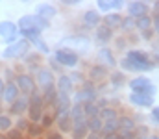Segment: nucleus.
I'll return each mask as SVG.
<instances>
[{"instance_id":"obj_1","label":"nucleus","mask_w":159,"mask_h":139,"mask_svg":"<svg viewBox=\"0 0 159 139\" xmlns=\"http://www.w3.org/2000/svg\"><path fill=\"white\" fill-rule=\"evenodd\" d=\"M119 69L122 72L131 74H146L156 69L152 56L143 48H129L122 58L119 59Z\"/></svg>"},{"instance_id":"obj_2","label":"nucleus","mask_w":159,"mask_h":139,"mask_svg":"<svg viewBox=\"0 0 159 139\" xmlns=\"http://www.w3.org/2000/svg\"><path fill=\"white\" fill-rule=\"evenodd\" d=\"M34 48H32V43L30 41H26V39H19V41H15L13 45H7L4 46V50H2V54H0V58L2 59H6V61H15V59H24L30 52H32Z\"/></svg>"},{"instance_id":"obj_3","label":"nucleus","mask_w":159,"mask_h":139,"mask_svg":"<svg viewBox=\"0 0 159 139\" xmlns=\"http://www.w3.org/2000/svg\"><path fill=\"white\" fill-rule=\"evenodd\" d=\"M52 58L61 65L63 71H65V69L74 71L80 63H81V58H80L78 52H74V50H70V48H65V46H57V48L54 50Z\"/></svg>"},{"instance_id":"obj_4","label":"nucleus","mask_w":159,"mask_h":139,"mask_svg":"<svg viewBox=\"0 0 159 139\" xmlns=\"http://www.w3.org/2000/svg\"><path fill=\"white\" fill-rule=\"evenodd\" d=\"M126 87L129 89V93L150 95V96H156V95H157V87H156V84H154L148 76H144V74H137V76L129 78Z\"/></svg>"},{"instance_id":"obj_5","label":"nucleus","mask_w":159,"mask_h":139,"mask_svg":"<svg viewBox=\"0 0 159 139\" xmlns=\"http://www.w3.org/2000/svg\"><path fill=\"white\" fill-rule=\"evenodd\" d=\"M91 43H93V37H89V35L83 34V32H74V34L63 37L57 46H65V48H70V50H74V52H78V50L85 52V50H89Z\"/></svg>"},{"instance_id":"obj_6","label":"nucleus","mask_w":159,"mask_h":139,"mask_svg":"<svg viewBox=\"0 0 159 139\" xmlns=\"http://www.w3.org/2000/svg\"><path fill=\"white\" fill-rule=\"evenodd\" d=\"M17 26H19V32L20 30H41V32H44L50 28V21L41 19L35 13H26V15L19 17Z\"/></svg>"},{"instance_id":"obj_7","label":"nucleus","mask_w":159,"mask_h":139,"mask_svg":"<svg viewBox=\"0 0 159 139\" xmlns=\"http://www.w3.org/2000/svg\"><path fill=\"white\" fill-rule=\"evenodd\" d=\"M44 111H46V106L43 102L41 91H35L34 95H30V106H28V111H26L28 121L30 123H41Z\"/></svg>"},{"instance_id":"obj_8","label":"nucleus","mask_w":159,"mask_h":139,"mask_svg":"<svg viewBox=\"0 0 159 139\" xmlns=\"http://www.w3.org/2000/svg\"><path fill=\"white\" fill-rule=\"evenodd\" d=\"M0 39L4 41V46L13 45L15 41H19V26H17V21H11V19H4L0 21Z\"/></svg>"},{"instance_id":"obj_9","label":"nucleus","mask_w":159,"mask_h":139,"mask_svg":"<svg viewBox=\"0 0 159 139\" xmlns=\"http://www.w3.org/2000/svg\"><path fill=\"white\" fill-rule=\"evenodd\" d=\"M15 84H17L20 95H24V96H30V95H34L35 91H39V89H37V84H35V76H32V74L26 72V71L17 72Z\"/></svg>"},{"instance_id":"obj_10","label":"nucleus","mask_w":159,"mask_h":139,"mask_svg":"<svg viewBox=\"0 0 159 139\" xmlns=\"http://www.w3.org/2000/svg\"><path fill=\"white\" fill-rule=\"evenodd\" d=\"M96 63L107 67L109 71H115L119 67V58L111 46H98L96 50Z\"/></svg>"},{"instance_id":"obj_11","label":"nucleus","mask_w":159,"mask_h":139,"mask_svg":"<svg viewBox=\"0 0 159 139\" xmlns=\"http://www.w3.org/2000/svg\"><path fill=\"white\" fill-rule=\"evenodd\" d=\"M80 21H81V30H85V32H94V30L102 24V13H100L96 7L85 9V11L81 13Z\"/></svg>"},{"instance_id":"obj_12","label":"nucleus","mask_w":159,"mask_h":139,"mask_svg":"<svg viewBox=\"0 0 159 139\" xmlns=\"http://www.w3.org/2000/svg\"><path fill=\"white\" fill-rule=\"evenodd\" d=\"M128 104L133 106L135 109H152L156 106V96L150 95H139V93H129L128 95Z\"/></svg>"},{"instance_id":"obj_13","label":"nucleus","mask_w":159,"mask_h":139,"mask_svg":"<svg viewBox=\"0 0 159 139\" xmlns=\"http://www.w3.org/2000/svg\"><path fill=\"white\" fill-rule=\"evenodd\" d=\"M35 84H37L39 91H44V89L56 86V74L46 65H41V69L35 72Z\"/></svg>"},{"instance_id":"obj_14","label":"nucleus","mask_w":159,"mask_h":139,"mask_svg":"<svg viewBox=\"0 0 159 139\" xmlns=\"http://www.w3.org/2000/svg\"><path fill=\"white\" fill-rule=\"evenodd\" d=\"M109 69L107 67H104V65H100V63H91L89 67H87V72H85V78H89V80H93L94 84H102V82H106L107 78H109Z\"/></svg>"},{"instance_id":"obj_15","label":"nucleus","mask_w":159,"mask_h":139,"mask_svg":"<svg viewBox=\"0 0 159 139\" xmlns=\"http://www.w3.org/2000/svg\"><path fill=\"white\" fill-rule=\"evenodd\" d=\"M150 13V4L146 0H129L126 2V15L133 17V19H139L143 15H148Z\"/></svg>"},{"instance_id":"obj_16","label":"nucleus","mask_w":159,"mask_h":139,"mask_svg":"<svg viewBox=\"0 0 159 139\" xmlns=\"http://www.w3.org/2000/svg\"><path fill=\"white\" fill-rule=\"evenodd\" d=\"M113 39H115V32H113L111 28H107L106 24H100V26L93 32V41L100 46H109L113 43Z\"/></svg>"},{"instance_id":"obj_17","label":"nucleus","mask_w":159,"mask_h":139,"mask_svg":"<svg viewBox=\"0 0 159 139\" xmlns=\"http://www.w3.org/2000/svg\"><path fill=\"white\" fill-rule=\"evenodd\" d=\"M56 89L59 95H69V96H72L74 91H76V86H74V82L70 80V76L67 74V72H63V74H57L56 76Z\"/></svg>"},{"instance_id":"obj_18","label":"nucleus","mask_w":159,"mask_h":139,"mask_svg":"<svg viewBox=\"0 0 159 139\" xmlns=\"http://www.w3.org/2000/svg\"><path fill=\"white\" fill-rule=\"evenodd\" d=\"M28 106H30V96H24V95H20L11 106H7V113L11 115V117H24L26 115V111H28Z\"/></svg>"},{"instance_id":"obj_19","label":"nucleus","mask_w":159,"mask_h":139,"mask_svg":"<svg viewBox=\"0 0 159 139\" xmlns=\"http://www.w3.org/2000/svg\"><path fill=\"white\" fill-rule=\"evenodd\" d=\"M100 98V95L96 89H87V87H78L72 95V102L74 104H85V102H96Z\"/></svg>"},{"instance_id":"obj_20","label":"nucleus","mask_w":159,"mask_h":139,"mask_svg":"<svg viewBox=\"0 0 159 139\" xmlns=\"http://www.w3.org/2000/svg\"><path fill=\"white\" fill-rule=\"evenodd\" d=\"M57 13H59V9L52 2H41V4L35 6V15L41 17V19H44V21H50L52 22V19L57 17Z\"/></svg>"},{"instance_id":"obj_21","label":"nucleus","mask_w":159,"mask_h":139,"mask_svg":"<svg viewBox=\"0 0 159 139\" xmlns=\"http://www.w3.org/2000/svg\"><path fill=\"white\" fill-rule=\"evenodd\" d=\"M107 84H109V89H111V91H120L122 87L128 86V76H126V72H122L120 69H115V71L109 72Z\"/></svg>"},{"instance_id":"obj_22","label":"nucleus","mask_w":159,"mask_h":139,"mask_svg":"<svg viewBox=\"0 0 159 139\" xmlns=\"http://www.w3.org/2000/svg\"><path fill=\"white\" fill-rule=\"evenodd\" d=\"M19 96H20V91H19L17 84H15V82H6V87H4V93H2V102H4V106H11Z\"/></svg>"},{"instance_id":"obj_23","label":"nucleus","mask_w":159,"mask_h":139,"mask_svg":"<svg viewBox=\"0 0 159 139\" xmlns=\"http://www.w3.org/2000/svg\"><path fill=\"white\" fill-rule=\"evenodd\" d=\"M72 104H74V102H72V96H69V95H57V100H56L52 111H54V115L69 113L70 108H72Z\"/></svg>"},{"instance_id":"obj_24","label":"nucleus","mask_w":159,"mask_h":139,"mask_svg":"<svg viewBox=\"0 0 159 139\" xmlns=\"http://www.w3.org/2000/svg\"><path fill=\"white\" fill-rule=\"evenodd\" d=\"M56 128L61 132V134H69L72 132V119H70V113H59L56 115Z\"/></svg>"},{"instance_id":"obj_25","label":"nucleus","mask_w":159,"mask_h":139,"mask_svg":"<svg viewBox=\"0 0 159 139\" xmlns=\"http://www.w3.org/2000/svg\"><path fill=\"white\" fill-rule=\"evenodd\" d=\"M122 13H117V11H111L107 15H102V24H106L107 28H111L113 32L120 28V22H122Z\"/></svg>"},{"instance_id":"obj_26","label":"nucleus","mask_w":159,"mask_h":139,"mask_svg":"<svg viewBox=\"0 0 159 139\" xmlns=\"http://www.w3.org/2000/svg\"><path fill=\"white\" fill-rule=\"evenodd\" d=\"M89 136V128H87V119L72 123V132H70V139H85Z\"/></svg>"},{"instance_id":"obj_27","label":"nucleus","mask_w":159,"mask_h":139,"mask_svg":"<svg viewBox=\"0 0 159 139\" xmlns=\"http://www.w3.org/2000/svg\"><path fill=\"white\" fill-rule=\"evenodd\" d=\"M119 126H120V130L135 132V130H137V121H135V117H133V115H129V113H120ZM120 130H119V132H120Z\"/></svg>"},{"instance_id":"obj_28","label":"nucleus","mask_w":159,"mask_h":139,"mask_svg":"<svg viewBox=\"0 0 159 139\" xmlns=\"http://www.w3.org/2000/svg\"><path fill=\"white\" fill-rule=\"evenodd\" d=\"M98 117H100L104 123H107V121H119L120 111H119V108H117V106H106V108H102V109H100Z\"/></svg>"},{"instance_id":"obj_29","label":"nucleus","mask_w":159,"mask_h":139,"mask_svg":"<svg viewBox=\"0 0 159 139\" xmlns=\"http://www.w3.org/2000/svg\"><path fill=\"white\" fill-rule=\"evenodd\" d=\"M57 95H59V93L56 89V86H52V87L41 91V96H43V102H44L46 109H52V108H54V104H56V100H57Z\"/></svg>"},{"instance_id":"obj_30","label":"nucleus","mask_w":159,"mask_h":139,"mask_svg":"<svg viewBox=\"0 0 159 139\" xmlns=\"http://www.w3.org/2000/svg\"><path fill=\"white\" fill-rule=\"evenodd\" d=\"M152 26H154V19H152L150 13H148V15H143V17H139V19H135V32H139V34H143V32H146V30H152Z\"/></svg>"},{"instance_id":"obj_31","label":"nucleus","mask_w":159,"mask_h":139,"mask_svg":"<svg viewBox=\"0 0 159 139\" xmlns=\"http://www.w3.org/2000/svg\"><path fill=\"white\" fill-rule=\"evenodd\" d=\"M44 134H46V130L41 126L39 123H30V126H28L24 137H28V139H43L44 137Z\"/></svg>"},{"instance_id":"obj_32","label":"nucleus","mask_w":159,"mask_h":139,"mask_svg":"<svg viewBox=\"0 0 159 139\" xmlns=\"http://www.w3.org/2000/svg\"><path fill=\"white\" fill-rule=\"evenodd\" d=\"M119 30L122 32V35H131V34L135 32V19H133V17H129V15H124Z\"/></svg>"},{"instance_id":"obj_33","label":"nucleus","mask_w":159,"mask_h":139,"mask_svg":"<svg viewBox=\"0 0 159 139\" xmlns=\"http://www.w3.org/2000/svg\"><path fill=\"white\" fill-rule=\"evenodd\" d=\"M30 43H32V48L35 46V52H39V54H43V56H50V54H52L48 43H46L43 37H35V39H32Z\"/></svg>"},{"instance_id":"obj_34","label":"nucleus","mask_w":159,"mask_h":139,"mask_svg":"<svg viewBox=\"0 0 159 139\" xmlns=\"http://www.w3.org/2000/svg\"><path fill=\"white\" fill-rule=\"evenodd\" d=\"M13 126H15V119H13L9 113L4 111V113L0 115V134H7Z\"/></svg>"},{"instance_id":"obj_35","label":"nucleus","mask_w":159,"mask_h":139,"mask_svg":"<svg viewBox=\"0 0 159 139\" xmlns=\"http://www.w3.org/2000/svg\"><path fill=\"white\" fill-rule=\"evenodd\" d=\"M129 46L131 45H129V41H128L126 35H122V34L120 35H115V39H113V50H120V52L126 54L129 50Z\"/></svg>"},{"instance_id":"obj_36","label":"nucleus","mask_w":159,"mask_h":139,"mask_svg":"<svg viewBox=\"0 0 159 139\" xmlns=\"http://www.w3.org/2000/svg\"><path fill=\"white\" fill-rule=\"evenodd\" d=\"M39 124L44 128V130L56 128V115H54V111H52V109H46V111H44V115H43V119H41Z\"/></svg>"},{"instance_id":"obj_37","label":"nucleus","mask_w":159,"mask_h":139,"mask_svg":"<svg viewBox=\"0 0 159 139\" xmlns=\"http://www.w3.org/2000/svg\"><path fill=\"white\" fill-rule=\"evenodd\" d=\"M87 128H89V132H93V134H102L104 121H102L100 117H91V119H87Z\"/></svg>"},{"instance_id":"obj_38","label":"nucleus","mask_w":159,"mask_h":139,"mask_svg":"<svg viewBox=\"0 0 159 139\" xmlns=\"http://www.w3.org/2000/svg\"><path fill=\"white\" fill-rule=\"evenodd\" d=\"M81 108H83V113L87 119L98 117V113H100V108L96 106V102H85V104H81Z\"/></svg>"},{"instance_id":"obj_39","label":"nucleus","mask_w":159,"mask_h":139,"mask_svg":"<svg viewBox=\"0 0 159 139\" xmlns=\"http://www.w3.org/2000/svg\"><path fill=\"white\" fill-rule=\"evenodd\" d=\"M41 61H43V54L32 50V52L22 59V65H26V67H30V65H41Z\"/></svg>"},{"instance_id":"obj_40","label":"nucleus","mask_w":159,"mask_h":139,"mask_svg":"<svg viewBox=\"0 0 159 139\" xmlns=\"http://www.w3.org/2000/svg\"><path fill=\"white\" fill-rule=\"evenodd\" d=\"M70 119H72V123H78V121H83V119H87L85 117V113H83V108H81V104H72V108H70Z\"/></svg>"},{"instance_id":"obj_41","label":"nucleus","mask_w":159,"mask_h":139,"mask_svg":"<svg viewBox=\"0 0 159 139\" xmlns=\"http://www.w3.org/2000/svg\"><path fill=\"white\" fill-rule=\"evenodd\" d=\"M119 130H120L119 121H107V123H104L102 136H107V134H119Z\"/></svg>"},{"instance_id":"obj_42","label":"nucleus","mask_w":159,"mask_h":139,"mask_svg":"<svg viewBox=\"0 0 159 139\" xmlns=\"http://www.w3.org/2000/svg\"><path fill=\"white\" fill-rule=\"evenodd\" d=\"M96 9L102 15H107L113 11V4H111V0H96Z\"/></svg>"},{"instance_id":"obj_43","label":"nucleus","mask_w":159,"mask_h":139,"mask_svg":"<svg viewBox=\"0 0 159 139\" xmlns=\"http://www.w3.org/2000/svg\"><path fill=\"white\" fill-rule=\"evenodd\" d=\"M28 126H30V121H28V117H26V115H24V117H17V119H15V128H17V130H20L22 134H26Z\"/></svg>"},{"instance_id":"obj_44","label":"nucleus","mask_w":159,"mask_h":139,"mask_svg":"<svg viewBox=\"0 0 159 139\" xmlns=\"http://www.w3.org/2000/svg\"><path fill=\"white\" fill-rule=\"evenodd\" d=\"M46 67H48V69H50V71H52V72H54L56 76H57V74H63V72H65V71L61 69V65H59V63H57V61H56V59H54L52 56H50V59H48V65H46Z\"/></svg>"},{"instance_id":"obj_45","label":"nucleus","mask_w":159,"mask_h":139,"mask_svg":"<svg viewBox=\"0 0 159 139\" xmlns=\"http://www.w3.org/2000/svg\"><path fill=\"white\" fill-rule=\"evenodd\" d=\"M65 136L57 130V128H50V130H46V134H44V137L43 139H63Z\"/></svg>"},{"instance_id":"obj_46","label":"nucleus","mask_w":159,"mask_h":139,"mask_svg":"<svg viewBox=\"0 0 159 139\" xmlns=\"http://www.w3.org/2000/svg\"><path fill=\"white\" fill-rule=\"evenodd\" d=\"M69 76H70V80L74 82V86H76V84L81 86V84H83V80H85V72H78V71H72Z\"/></svg>"},{"instance_id":"obj_47","label":"nucleus","mask_w":159,"mask_h":139,"mask_svg":"<svg viewBox=\"0 0 159 139\" xmlns=\"http://www.w3.org/2000/svg\"><path fill=\"white\" fill-rule=\"evenodd\" d=\"M135 134H137V136H150V134H152V130H150V126H148L146 123H143V124H137Z\"/></svg>"},{"instance_id":"obj_48","label":"nucleus","mask_w":159,"mask_h":139,"mask_svg":"<svg viewBox=\"0 0 159 139\" xmlns=\"http://www.w3.org/2000/svg\"><path fill=\"white\" fill-rule=\"evenodd\" d=\"M6 137H7V139H24V134H22L20 130H17V128L13 126V128H11V130H9L7 134H6Z\"/></svg>"},{"instance_id":"obj_49","label":"nucleus","mask_w":159,"mask_h":139,"mask_svg":"<svg viewBox=\"0 0 159 139\" xmlns=\"http://www.w3.org/2000/svg\"><path fill=\"white\" fill-rule=\"evenodd\" d=\"M139 39H143V41H148V43H152V41L156 39V34H154V30H146V32L139 34Z\"/></svg>"},{"instance_id":"obj_50","label":"nucleus","mask_w":159,"mask_h":139,"mask_svg":"<svg viewBox=\"0 0 159 139\" xmlns=\"http://www.w3.org/2000/svg\"><path fill=\"white\" fill-rule=\"evenodd\" d=\"M150 121L159 126V106H154V108L150 109Z\"/></svg>"},{"instance_id":"obj_51","label":"nucleus","mask_w":159,"mask_h":139,"mask_svg":"<svg viewBox=\"0 0 159 139\" xmlns=\"http://www.w3.org/2000/svg\"><path fill=\"white\" fill-rule=\"evenodd\" d=\"M137 134L135 132H129V130H120L119 132V139H135Z\"/></svg>"},{"instance_id":"obj_52","label":"nucleus","mask_w":159,"mask_h":139,"mask_svg":"<svg viewBox=\"0 0 159 139\" xmlns=\"http://www.w3.org/2000/svg\"><path fill=\"white\" fill-rule=\"evenodd\" d=\"M150 15H152V13H150ZM152 19H154V26H152V30H154L156 37L159 39V15H152Z\"/></svg>"},{"instance_id":"obj_53","label":"nucleus","mask_w":159,"mask_h":139,"mask_svg":"<svg viewBox=\"0 0 159 139\" xmlns=\"http://www.w3.org/2000/svg\"><path fill=\"white\" fill-rule=\"evenodd\" d=\"M152 61H154V65L156 67H159V46H156V48H152Z\"/></svg>"},{"instance_id":"obj_54","label":"nucleus","mask_w":159,"mask_h":139,"mask_svg":"<svg viewBox=\"0 0 159 139\" xmlns=\"http://www.w3.org/2000/svg\"><path fill=\"white\" fill-rule=\"evenodd\" d=\"M150 13H152V15H159V0H156V2L150 6Z\"/></svg>"},{"instance_id":"obj_55","label":"nucleus","mask_w":159,"mask_h":139,"mask_svg":"<svg viewBox=\"0 0 159 139\" xmlns=\"http://www.w3.org/2000/svg\"><path fill=\"white\" fill-rule=\"evenodd\" d=\"M63 6H80L81 4V0H59Z\"/></svg>"},{"instance_id":"obj_56","label":"nucleus","mask_w":159,"mask_h":139,"mask_svg":"<svg viewBox=\"0 0 159 139\" xmlns=\"http://www.w3.org/2000/svg\"><path fill=\"white\" fill-rule=\"evenodd\" d=\"M4 87H6V82H4V78H2V74H0V100H2V93H4Z\"/></svg>"},{"instance_id":"obj_57","label":"nucleus","mask_w":159,"mask_h":139,"mask_svg":"<svg viewBox=\"0 0 159 139\" xmlns=\"http://www.w3.org/2000/svg\"><path fill=\"white\" fill-rule=\"evenodd\" d=\"M85 139H102V134H93V132H89V136Z\"/></svg>"},{"instance_id":"obj_58","label":"nucleus","mask_w":159,"mask_h":139,"mask_svg":"<svg viewBox=\"0 0 159 139\" xmlns=\"http://www.w3.org/2000/svg\"><path fill=\"white\" fill-rule=\"evenodd\" d=\"M102 139H119V134H107V136H102Z\"/></svg>"},{"instance_id":"obj_59","label":"nucleus","mask_w":159,"mask_h":139,"mask_svg":"<svg viewBox=\"0 0 159 139\" xmlns=\"http://www.w3.org/2000/svg\"><path fill=\"white\" fill-rule=\"evenodd\" d=\"M148 139H159V134H156V132H152V134L148 136Z\"/></svg>"},{"instance_id":"obj_60","label":"nucleus","mask_w":159,"mask_h":139,"mask_svg":"<svg viewBox=\"0 0 159 139\" xmlns=\"http://www.w3.org/2000/svg\"><path fill=\"white\" fill-rule=\"evenodd\" d=\"M2 113H4V102L0 100V115H2Z\"/></svg>"},{"instance_id":"obj_61","label":"nucleus","mask_w":159,"mask_h":139,"mask_svg":"<svg viewBox=\"0 0 159 139\" xmlns=\"http://www.w3.org/2000/svg\"><path fill=\"white\" fill-rule=\"evenodd\" d=\"M135 139H148V136H137Z\"/></svg>"},{"instance_id":"obj_62","label":"nucleus","mask_w":159,"mask_h":139,"mask_svg":"<svg viewBox=\"0 0 159 139\" xmlns=\"http://www.w3.org/2000/svg\"><path fill=\"white\" fill-rule=\"evenodd\" d=\"M0 139H7L6 137V134H0Z\"/></svg>"},{"instance_id":"obj_63","label":"nucleus","mask_w":159,"mask_h":139,"mask_svg":"<svg viewBox=\"0 0 159 139\" xmlns=\"http://www.w3.org/2000/svg\"><path fill=\"white\" fill-rule=\"evenodd\" d=\"M24 139H28V137H24Z\"/></svg>"},{"instance_id":"obj_64","label":"nucleus","mask_w":159,"mask_h":139,"mask_svg":"<svg viewBox=\"0 0 159 139\" xmlns=\"http://www.w3.org/2000/svg\"><path fill=\"white\" fill-rule=\"evenodd\" d=\"M63 139H65V137H63Z\"/></svg>"}]
</instances>
